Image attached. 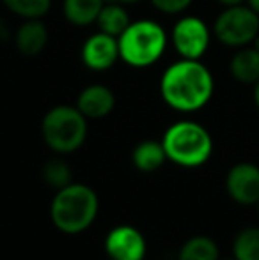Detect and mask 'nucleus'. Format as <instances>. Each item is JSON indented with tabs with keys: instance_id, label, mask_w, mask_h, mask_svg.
Instances as JSON below:
<instances>
[{
	"instance_id": "f8f14e48",
	"label": "nucleus",
	"mask_w": 259,
	"mask_h": 260,
	"mask_svg": "<svg viewBox=\"0 0 259 260\" xmlns=\"http://www.w3.org/2000/svg\"><path fill=\"white\" fill-rule=\"evenodd\" d=\"M48 28L41 20H25L14 32V46L25 57H36L48 46Z\"/></svg>"
},
{
	"instance_id": "c85d7f7f",
	"label": "nucleus",
	"mask_w": 259,
	"mask_h": 260,
	"mask_svg": "<svg viewBox=\"0 0 259 260\" xmlns=\"http://www.w3.org/2000/svg\"><path fill=\"white\" fill-rule=\"evenodd\" d=\"M224 260H236L235 257H233V258H224Z\"/></svg>"
},
{
	"instance_id": "39448f33",
	"label": "nucleus",
	"mask_w": 259,
	"mask_h": 260,
	"mask_svg": "<svg viewBox=\"0 0 259 260\" xmlns=\"http://www.w3.org/2000/svg\"><path fill=\"white\" fill-rule=\"evenodd\" d=\"M41 135L53 152L71 154L85 144L87 117L76 106L57 105L43 117Z\"/></svg>"
},
{
	"instance_id": "7ed1b4c3",
	"label": "nucleus",
	"mask_w": 259,
	"mask_h": 260,
	"mask_svg": "<svg viewBox=\"0 0 259 260\" xmlns=\"http://www.w3.org/2000/svg\"><path fill=\"white\" fill-rule=\"evenodd\" d=\"M167 159L185 168L203 167L213 154L210 131L194 120H178L167 127L162 138Z\"/></svg>"
},
{
	"instance_id": "9b49d317",
	"label": "nucleus",
	"mask_w": 259,
	"mask_h": 260,
	"mask_svg": "<svg viewBox=\"0 0 259 260\" xmlns=\"http://www.w3.org/2000/svg\"><path fill=\"white\" fill-rule=\"evenodd\" d=\"M75 106L87 119H105L116 108V94L103 83H93L78 94Z\"/></svg>"
},
{
	"instance_id": "f257e3e1",
	"label": "nucleus",
	"mask_w": 259,
	"mask_h": 260,
	"mask_svg": "<svg viewBox=\"0 0 259 260\" xmlns=\"http://www.w3.org/2000/svg\"><path fill=\"white\" fill-rule=\"evenodd\" d=\"M213 92V75L200 60L181 58L170 64L160 78V96L176 112L192 113L204 108Z\"/></svg>"
},
{
	"instance_id": "20e7f679",
	"label": "nucleus",
	"mask_w": 259,
	"mask_h": 260,
	"mask_svg": "<svg viewBox=\"0 0 259 260\" xmlns=\"http://www.w3.org/2000/svg\"><path fill=\"white\" fill-rule=\"evenodd\" d=\"M119 57L131 68L144 69L156 64L167 50L169 36L155 20L131 21L118 38Z\"/></svg>"
},
{
	"instance_id": "5701e85b",
	"label": "nucleus",
	"mask_w": 259,
	"mask_h": 260,
	"mask_svg": "<svg viewBox=\"0 0 259 260\" xmlns=\"http://www.w3.org/2000/svg\"><path fill=\"white\" fill-rule=\"evenodd\" d=\"M217 4H220L222 7H233L240 6V4H245V0H215Z\"/></svg>"
},
{
	"instance_id": "1a4fd4ad",
	"label": "nucleus",
	"mask_w": 259,
	"mask_h": 260,
	"mask_svg": "<svg viewBox=\"0 0 259 260\" xmlns=\"http://www.w3.org/2000/svg\"><path fill=\"white\" fill-rule=\"evenodd\" d=\"M82 64L91 71H107L119 60V41L118 38L105 32H96L83 41L80 50Z\"/></svg>"
},
{
	"instance_id": "a211bd4d",
	"label": "nucleus",
	"mask_w": 259,
	"mask_h": 260,
	"mask_svg": "<svg viewBox=\"0 0 259 260\" xmlns=\"http://www.w3.org/2000/svg\"><path fill=\"white\" fill-rule=\"evenodd\" d=\"M236 260H259V226H245L233 239Z\"/></svg>"
},
{
	"instance_id": "4be33fe9",
	"label": "nucleus",
	"mask_w": 259,
	"mask_h": 260,
	"mask_svg": "<svg viewBox=\"0 0 259 260\" xmlns=\"http://www.w3.org/2000/svg\"><path fill=\"white\" fill-rule=\"evenodd\" d=\"M9 36H11V32H9V28H7L6 20H4V18H0V41H7V39H9Z\"/></svg>"
},
{
	"instance_id": "6ab92c4d",
	"label": "nucleus",
	"mask_w": 259,
	"mask_h": 260,
	"mask_svg": "<svg viewBox=\"0 0 259 260\" xmlns=\"http://www.w3.org/2000/svg\"><path fill=\"white\" fill-rule=\"evenodd\" d=\"M2 4L23 20H41L52 9V0H2Z\"/></svg>"
},
{
	"instance_id": "423d86ee",
	"label": "nucleus",
	"mask_w": 259,
	"mask_h": 260,
	"mask_svg": "<svg viewBox=\"0 0 259 260\" xmlns=\"http://www.w3.org/2000/svg\"><path fill=\"white\" fill-rule=\"evenodd\" d=\"M213 36L227 48H243L252 45L259 36V14L247 4L224 7L213 23Z\"/></svg>"
},
{
	"instance_id": "412c9836",
	"label": "nucleus",
	"mask_w": 259,
	"mask_h": 260,
	"mask_svg": "<svg viewBox=\"0 0 259 260\" xmlns=\"http://www.w3.org/2000/svg\"><path fill=\"white\" fill-rule=\"evenodd\" d=\"M194 0H151L153 7L163 14H181L192 6Z\"/></svg>"
},
{
	"instance_id": "cd10ccee",
	"label": "nucleus",
	"mask_w": 259,
	"mask_h": 260,
	"mask_svg": "<svg viewBox=\"0 0 259 260\" xmlns=\"http://www.w3.org/2000/svg\"><path fill=\"white\" fill-rule=\"evenodd\" d=\"M256 211H257V214H259V202L256 204Z\"/></svg>"
},
{
	"instance_id": "6e6552de",
	"label": "nucleus",
	"mask_w": 259,
	"mask_h": 260,
	"mask_svg": "<svg viewBox=\"0 0 259 260\" xmlns=\"http://www.w3.org/2000/svg\"><path fill=\"white\" fill-rule=\"evenodd\" d=\"M225 191L240 206H256L259 202V167L242 161L229 168L225 175Z\"/></svg>"
},
{
	"instance_id": "aec40b11",
	"label": "nucleus",
	"mask_w": 259,
	"mask_h": 260,
	"mask_svg": "<svg viewBox=\"0 0 259 260\" xmlns=\"http://www.w3.org/2000/svg\"><path fill=\"white\" fill-rule=\"evenodd\" d=\"M43 181L53 189H63L64 186L73 182V172L69 165L61 157H50L45 165H43Z\"/></svg>"
},
{
	"instance_id": "a878e982",
	"label": "nucleus",
	"mask_w": 259,
	"mask_h": 260,
	"mask_svg": "<svg viewBox=\"0 0 259 260\" xmlns=\"http://www.w3.org/2000/svg\"><path fill=\"white\" fill-rule=\"evenodd\" d=\"M245 2H247V6L252 7V9L259 14V0H245Z\"/></svg>"
},
{
	"instance_id": "ddd939ff",
	"label": "nucleus",
	"mask_w": 259,
	"mask_h": 260,
	"mask_svg": "<svg viewBox=\"0 0 259 260\" xmlns=\"http://www.w3.org/2000/svg\"><path fill=\"white\" fill-rule=\"evenodd\" d=\"M229 73L236 82L254 85L259 80V50L252 45L236 50L229 60Z\"/></svg>"
},
{
	"instance_id": "bb28decb",
	"label": "nucleus",
	"mask_w": 259,
	"mask_h": 260,
	"mask_svg": "<svg viewBox=\"0 0 259 260\" xmlns=\"http://www.w3.org/2000/svg\"><path fill=\"white\" fill-rule=\"evenodd\" d=\"M252 46H254V48H256V50H259V36H257V38L252 41Z\"/></svg>"
},
{
	"instance_id": "393cba45",
	"label": "nucleus",
	"mask_w": 259,
	"mask_h": 260,
	"mask_svg": "<svg viewBox=\"0 0 259 260\" xmlns=\"http://www.w3.org/2000/svg\"><path fill=\"white\" fill-rule=\"evenodd\" d=\"M107 2H118V4H123V6H133V4H138L142 0H107Z\"/></svg>"
},
{
	"instance_id": "b1692460",
	"label": "nucleus",
	"mask_w": 259,
	"mask_h": 260,
	"mask_svg": "<svg viewBox=\"0 0 259 260\" xmlns=\"http://www.w3.org/2000/svg\"><path fill=\"white\" fill-rule=\"evenodd\" d=\"M252 100H254V105L257 106L259 110V80L254 83V89H252Z\"/></svg>"
},
{
	"instance_id": "f03ea898",
	"label": "nucleus",
	"mask_w": 259,
	"mask_h": 260,
	"mask_svg": "<svg viewBox=\"0 0 259 260\" xmlns=\"http://www.w3.org/2000/svg\"><path fill=\"white\" fill-rule=\"evenodd\" d=\"M100 211V200L93 188L71 182L57 189L50 206L52 223L64 234H80L94 223Z\"/></svg>"
},
{
	"instance_id": "dca6fc26",
	"label": "nucleus",
	"mask_w": 259,
	"mask_h": 260,
	"mask_svg": "<svg viewBox=\"0 0 259 260\" xmlns=\"http://www.w3.org/2000/svg\"><path fill=\"white\" fill-rule=\"evenodd\" d=\"M96 23L101 32L114 36V38H119L126 30V27L131 23V20L126 6L118 2H107L103 6V9H101Z\"/></svg>"
},
{
	"instance_id": "f3484780",
	"label": "nucleus",
	"mask_w": 259,
	"mask_h": 260,
	"mask_svg": "<svg viewBox=\"0 0 259 260\" xmlns=\"http://www.w3.org/2000/svg\"><path fill=\"white\" fill-rule=\"evenodd\" d=\"M178 260H220V250L211 237L194 236L180 248Z\"/></svg>"
},
{
	"instance_id": "4468645a",
	"label": "nucleus",
	"mask_w": 259,
	"mask_h": 260,
	"mask_svg": "<svg viewBox=\"0 0 259 260\" xmlns=\"http://www.w3.org/2000/svg\"><path fill=\"white\" fill-rule=\"evenodd\" d=\"M107 0H64L63 14L75 27H89L96 23Z\"/></svg>"
},
{
	"instance_id": "9d476101",
	"label": "nucleus",
	"mask_w": 259,
	"mask_h": 260,
	"mask_svg": "<svg viewBox=\"0 0 259 260\" xmlns=\"http://www.w3.org/2000/svg\"><path fill=\"white\" fill-rule=\"evenodd\" d=\"M148 244L140 230L131 225H119L105 237V251L110 260H144Z\"/></svg>"
},
{
	"instance_id": "0eeeda50",
	"label": "nucleus",
	"mask_w": 259,
	"mask_h": 260,
	"mask_svg": "<svg viewBox=\"0 0 259 260\" xmlns=\"http://www.w3.org/2000/svg\"><path fill=\"white\" fill-rule=\"evenodd\" d=\"M170 43L181 58L200 60L211 43V30L199 16H183L170 30Z\"/></svg>"
},
{
	"instance_id": "2eb2a0df",
	"label": "nucleus",
	"mask_w": 259,
	"mask_h": 260,
	"mask_svg": "<svg viewBox=\"0 0 259 260\" xmlns=\"http://www.w3.org/2000/svg\"><path fill=\"white\" fill-rule=\"evenodd\" d=\"M131 161L133 167L140 172H156L158 168L163 167L167 161L165 149H163L162 142L156 140H144L140 144L135 145L133 152H131Z\"/></svg>"
}]
</instances>
